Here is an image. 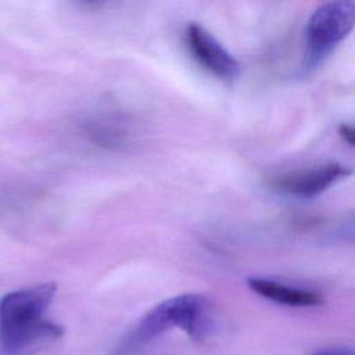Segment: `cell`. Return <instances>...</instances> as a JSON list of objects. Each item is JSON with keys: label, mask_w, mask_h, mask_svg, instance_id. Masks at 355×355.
I'll use <instances>...</instances> for the list:
<instances>
[{"label": "cell", "mask_w": 355, "mask_h": 355, "mask_svg": "<svg viewBox=\"0 0 355 355\" xmlns=\"http://www.w3.org/2000/svg\"><path fill=\"white\" fill-rule=\"evenodd\" d=\"M180 329L193 340H202L218 330L212 302L200 294H182L151 308L121 340L115 355H132L171 329Z\"/></svg>", "instance_id": "6da1fadb"}, {"label": "cell", "mask_w": 355, "mask_h": 355, "mask_svg": "<svg viewBox=\"0 0 355 355\" xmlns=\"http://www.w3.org/2000/svg\"><path fill=\"white\" fill-rule=\"evenodd\" d=\"M57 291L51 282L24 287L0 300V345L7 354L49 338H60L62 326L44 318Z\"/></svg>", "instance_id": "7a4b0ae2"}, {"label": "cell", "mask_w": 355, "mask_h": 355, "mask_svg": "<svg viewBox=\"0 0 355 355\" xmlns=\"http://www.w3.org/2000/svg\"><path fill=\"white\" fill-rule=\"evenodd\" d=\"M355 26L354 1H330L322 4L311 15L306 25L309 62L319 61L340 43Z\"/></svg>", "instance_id": "3957f363"}, {"label": "cell", "mask_w": 355, "mask_h": 355, "mask_svg": "<svg viewBox=\"0 0 355 355\" xmlns=\"http://www.w3.org/2000/svg\"><path fill=\"white\" fill-rule=\"evenodd\" d=\"M184 39L191 55L208 72L220 79H233L239 75V62L201 25L189 24Z\"/></svg>", "instance_id": "277c9868"}, {"label": "cell", "mask_w": 355, "mask_h": 355, "mask_svg": "<svg viewBox=\"0 0 355 355\" xmlns=\"http://www.w3.org/2000/svg\"><path fill=\"white\" fill-rule=\"evenodd\" d=\"M352 171L338 162H330L326 165H319L312 169H305L300 172H293L284 176H279L273 182V187L277 190L295 196L309 198L318 196L329 186L337 180L347 178Z\"/></svg>", "instance_id": "5b68a950"}, {"label": "cell", "mask_w": 355, "mask_h": 355, "mask_svg": "<svg viewBox=\"0 0 355 355\" xmlns=\"http://www.w3.org/2000/svg\"><path fill=\"white\" fill-rule=\"evenodd\" d=\"M247 284L258 295L288 306H318L323 302V298L315 291L291 287L270 279L250 277Z\"/></svg>", "instance_id": "8992f818"}, {"label": "cell", "mask_w": 355, "mask_h": 355, "mask_svg": "<svg viewBox=\"0 0 355 355\" xmlns=\"http://www.w3.org/2000/svg\"><path fill=\"white\" fill-rule=\"evenodd\" d=\"M334 236L341 241L355 243V215L343 222L334 232Z\"/></svg>", "instance_id": "52a82bcc"}, {"label": "cell", "mask_w": 355, "mask_h": 355, "mask_svg": "<svg viewBox=\"0 0 355 355\" xmlns=\"http://www.w3.org/2000/svg\"><path fill=\"white\" fill-rule=\"evenodd\" d=\"M311 355H355V348L347 345H330L320 348Z\"/></svg>", "instance_id": "ba28073f"}, {"label": "cell", "mask_w": 355, "mask_h": 355, "mask_svg": "<svg viewBox=\"0 0 355 355\" xmlns=\"http://www.w3.org/2000/svg\"><path fill=\"white\" fill-rule=\"evenodd\" d=\"M340 135H341V137L345 140V141H348L349 144H352V146H355V125H341L340 126Z\"/></svg>", "instance_id": "9c48e42d"}]
</instances>
